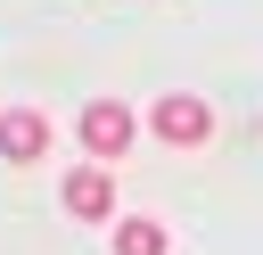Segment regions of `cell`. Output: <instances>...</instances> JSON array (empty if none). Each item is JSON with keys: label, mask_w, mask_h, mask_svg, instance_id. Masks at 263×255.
I'll return each instance as SVG.
<instances>
[{"label": "cell", "mask_w": 263, "mask_h": 255, "mask_svg": "<svg viewBox=\"0 0 263 255\" xmlns=\"http://www.w3.org/2000/svg\"><path fill=\"white\" fill-rule=\"evenodd\" d=\"M173 239H164V222H148V214H123L115 222V255H164Z\"/></svg>", "instance_id": "obj_5"}, {"label": "cell", "mask_w": 263, "mask_h": 255, "mask_svg": "<svg viewBox=\"0 0 263 255\" xmlns=\"http://www.w3.org/2000/svg\"><path fill=\"white\" fill-rule=\"evenodd\" d=\"M148 123H156V140H164V148H205V140H214V107H205L197 90H164Z\"/></svg>", "instance_id": "obj_1"}, {"label": "cell", "mask_w": 263, "mask_h": 255, "mask_svg": "<svg viewBox=\"0 0 263 255\" xmlns=\"http://www.w3.org/2000/svg\"><path fill=\"white\" fill-rule=\"evenodd\" d=\"M74 132H82V148H90V156H123V148L140 140V115H132L123 99H90V107L74 115Z\"/></svg>", "instance_id": "obj_2"}, {"label": "cell", "mask_w": 263, "mask_h": 255, "mask_svg": "<svg viewBox=\"0 0 263 255\" xmlns=\"http://www.w3.org/2000/svg\"><path fill=\"white\" fill-rule=\"evenodd\" d=\"M66 214H74V222H107V214H115V173H99V165L66 173Z\"/></svg>", "instance_id": "obj_3"}, {"label": "cell", "mask_w": 263, "mask_h": 255, "mask_svg": "<svg viewBox=\"0 0 263 255\" xmlns=\"http://www.w3.org/2000/svg\"><path fill=\"white\" fill-rule=\"evenodd\" d=\"M41 148H49V115H41V107H8V115H0V156H8V165H33Z\"/></svg>", "instance_id": "obj_4"}]
</instances>
